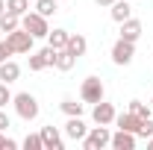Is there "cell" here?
<instances>
[{
	"label": "cell",
	"mask_w": 153,
	"mask_h": 150,
	"mask_svg": "<svg viewBox=\"0 0 153 150\" xmlns=\"http://www.w3.org/2000/svg\"><path fill=\"white\" fill-rule=\"evenodd\" d=\"M18 76H21V65L18 62H12V59L0 62V79H3V82H15Z\"/></svg>",
	"instance_id": "obj_14"
},
{
	"label": "cell",
	"mask_w": 153,
	"mask_h": 150,
	"mask_svg": "<svg viewBox=\"0 0 153 150\" xmlns=\"http://www.w3.org/2000/svg\"><path fill=\"white\" fill-rule=\"evenodd\" d=\"M115 124H118V130H127V132H135L141 130V118L133 112H124V115H115Z\"/></svg>",
	"instance_id": "obj_11"
},
{
	"label": "cell",
	"mask_w": 153,
	"mask_h": 150,
	"mask_svg": "<svg viewBox=\"0 0 153 150\" xmlns=\"http://www.w3.org/2000/svg\"><path fill=\"white\" fill-rule=\"evenodd\" d=\"M135 56V44L133 41H127V38H118L112 47V62L115 65H130Z\"/></svg>",
	"instance_id": "obj_7"
},
{
	"label": "cell",
	"mask_w": 153,
	"mask_h": 150,
	"mask_svg": "<svg viewBox=\"0 0 153 150\" xmlns=\"http://www.w3.org/2000/svg\"><path fill=\"white\" fill-rule=\"evenodd\" d=\"M103 82H100V76H88V79H82V88H79V97L85 100V103H100L103 100Z\"/></svg>",
	"instance_id": "obj_5"
},
{
	"label": "cell",
	"mask_w": 153,
	"mask_h": 150,
	"mask_svg": "<svg viewBox=\"0 0 153 150\" xmlns=\"http://www.w3.org/2000/svg\"><path fill=\"white\" fill-rule=\"evenodd\" d=\"M62 112L68 115V118L82 115V103H76V100H71V97H65V100H62Z\"/></svg>",
	"instance_id": "obj_22"
},
{
	"label": "cell",
	"mask_w": 153,
	"mask_h": 150,
	"mask_svg": "<svg viewBox=\"0 0 153 150\" xmlns=\"http://www.w3.org/2000/svg\"><path fill=\"white\" fill-rule=\"evenodd\" d=\"M150 109H153V100H150Z\"/></svg>",
	"instance_id": "obj_33"
},
{
	"label": "cell",
	"mask_w": 153,
	"mask_h": 150,
	"mask_svg": "<svg viewBox=\"0 0 153 150\" xmlns=\"http://www.w3.org/2000/svg\"><path fill=\"white\" fill-rule=\"evenodd\" d=\"M85 132H88V127L82 124V118H79V115L68 118V124H65V135H68V138H74V141H82V138H85Z\"/></svg>",
	"instance_id": "obj_10"
},
{
	"label": "cell",
	"mask_w": 153,
	"mask_h": 150,
	"mask_svg": "<svg viewBox=\"0 0 153 150\" xmlns=\"http://www.w3.org/2000/svg\"><path fill=\"white\" fill-rule=\"evenodd\" d=\"M15 94L9 91V82H0V109H6V103H12Z\"/></svg>",
	"instance_id": "obj_25"
},
{
	"label": "cell",
	"mask_w": 153,
	"mask_h": 150,
	"mask_svg": "<svg viewBox=\"0 0 153 150\" xmlns=\"http://www.w3.org/2000/svg\"><path fill=\"white\" fill-rule=\"evenodd\" d=\"M12 103H15V112H18L24 121H36V118H38V100H36L30 91L15 94V97H12Z\"/></svg>",
	"instance_id": "obj_2"
},
{
	"label": "cell",
	"mask_w": 153,
	"mask_h": 150,
	"mask_svg": "<svg viewBox=\"0 0 153 150\" xmlns=\"http://www.w3.org/2000/svg\"><path fill=\"white\" fill-rule=\"evenodd\" d=\"M56 0H36V12L38 15H44V18H50V15H56Z\"/></svg>",
	"instance_id": "obj_21"
},
{
	"label": "cell",
	"mask_w": 153,
	"mask_h": 150,
	"mask_svg": "<svg viewBox=\"0 0 153 150\" xmlns=\"http://www.w3.org/2000/svg\"><path fill=\"white\" fill-rule=\"evenodd\" d=\"M41 141H44V150H65V141L56 127H41Z\"/></svg>",
	"instance_id": "obj_9"
},
{
	"label": "cell",
	"mask_w": 153,
	"mask_h": 150,
	"mask_svg": "<svg viewBox=\"0 0 153 150\" xmlns=\"http://www.w3.org/2000/svg\"><path fill=\"white\" fill-rule=\"evenodd\" d=\"M9 56H12V47H9L6 41H0V62H6Z\"/></svg>",
	"instance_id": "obj_27"
},
{
	"label": "cell",
	"mask_w": 153,
	"mask_h": 150,
	"mask_svg": "<svg viewBox=\"0 0 153 150\" xmlns=\"http://www.w3.org/2000/svg\"><path fill=\"white\" fill-rule=\"evenodd\" d=\"M0 147H6V150H15L18 144H15L12 138H6V135H3V130H0Z\"/></svg>",
	"instance_id": "obj_28"
},
{
	"label": "cell",
	"mask_w": 153,
	"mask_h": 150,
	"mask_svg": "<svg viewBox=\"0 0 153 150\" xmlns=\"http://www.w3.org/2000/svg\"><path fill=\"white\" fill-rule=\"evenodd\" d=\"M94 3H97V6H112L115 0H94Z\"/></svg>",
	"instance_id": "obj_30"
},
{
	"label": "cell",
	"mask_w": 153,
	"mask_h": 150,
	"mask_svg": "<svg viewBox=\"0 0 153 150\" xmlns=\"http://www.w3.org/2000/svg\"><path fill=\"white\" fill-rule=\"evenodd\" d=\"M33 41H36V38L30 36L24 27L12 30V33H6V44L12 47V53H30V50H33Z\"/></svg>",
	"instance_id": "obj_3"
},
{
	"label": "cell",
	"mask_w": 153,
	"mask_h": 150,
	"mask_svg": "<svg viewBox=\"0 0 153 150\" xmlns=\"http://www.w3.org/2000/svg\"><path fill=\"white\" fill-rule=\"evenodd\" d=\"M18 27H21L18 15H12V12H3V15H0V30H3V33H12V30H18Z\"/></svg>",
	"instance_id": "obj_20"
},
{
	"label": "cell",
	"mask_w": 153,
	"mask_h": 150,
	"mask_svg": "<svg viewBox=\"0 0 153 150\" xmlns=\"http://www.w3.org/2000/svg\"><path fill=\"white\" fill-rule=\"evenodd\" d=\"M109 141H112L109 130H106L103 124H97L94 130H88V132H85V138H82V147H85V150H100V147H106Z\"/></svg>",
	"instance_id": "obj_4"
},
{
	"label": "cell",
	"mask_w": 153,
	"mask_h": 150,
	"mask_svg": "<svg viewBox=\"0 0 153 150\" xmlns=\"http://www.w3.org/2000/svg\"><path fill=\"white\" fill-rule=\"evenodd\" d=\"M115 106L112 103H106V100H100V103H94V112H91V118H94V124H103V127H109V124H115Z\"/></svg>",
	"instance_id": "obj_8"
},
{
	"label": "cell",
	"mask_w": 153,
	"mask_h": 150,
	"mask_svg": "<svg viewBox=\"0 0 153 150\" xmlns=\"http://www.w3.org/2000/svg\"><path fill=\"white\" fill-rule=\"evenodd\" d=\"M0 130H9V115L0 109Z\"/></svg>",
	"instance_id": "obj_29"
},
{
	"label": "cell",
	"mask_w": 153,
	"mask_h": 150,
	"mask_svg": "<svg viewBox=\"0 0 153 150\" xmlns=\"http://www.w3.org/2000/svg\"><path fill=\"white\" fill-rule=\"evenodd\" d=\"M127 18H133V6H130V0H115L112 3V21H127Z\"/></svg>",
	"instance_id": "obj_16"
},
{
	"label": "cell",
	"mask_w": 153,
	"mask_h": 150,
	"mask_svg": "<svg viewBox=\"0 0 153 150\" xmlns=\"http://www.w3.org/2000/svg\"><path fill=\"white\" fill-rule=\"evenodd\" d=\"M150 147H153V138H150Z\"/></svg>",
	"instance_id": "obj_32"
},
{
	"label": "cell",
	"mask_w": 153,
	"mask_h": 150,
	"mask_svg": "<svg viewBox=\"0 0 153 150\" xmlns=\"http://www.w3.org/2000/svg\"><path fill=\"white\" fill-rule=\"evenodd\" d=\"M21 27H24L33 38H47V33H50L47 18L38 15V12H27V15H21Z\"/></svg>",
	"instance_id": "obj_1"
},
{
	"label": "cell",
	"mask_w": 153,
	"mask_h": 150,
	"mask_svg": "<svg viewBox=\"0 0 153 150\" xmlns=\"http://www.w3.org/2000/svg\"><path fill=\"white\" fill-rule=\"evenodd\" d=\"M68 30H50L47 33V41H50V47L53 50H65V44H68Z\"/></svg>",
	"instance_id": "obj_17"
},
{
	"label": "cell",
	"mask_w": 153,
	"mask_h": 150,
	"mask_svg": "<svg viewBox=\"0 0 153 150\" xmlns=\"http://www.w3.org/2000/svg\"><path fill=\"white\" fill-rule=\"evenodd\" d=\"M3 12H6V0H0V15H3Z\"/></svg>",
	"instance_id": "obj_31"
},
{
	"label": "cell",
	"mask_w": 153,
	"mask_h": 150,
	"mask_svg": "<svg viewBox=\"0 0 153 150\" xmlns=\"http://www.w3.org/2000/svg\"><path fill=\"white\" fill-rule=\"evenodd\" d=\"M115 150H133L135 147V132H127V130H118L109 141Z\"/></svg>",
	"instance_id": "obj_13"
},
{
	"label": "cell",
	"mask_w": 153,
	"mask_h": 150,
	"mask_svg": "<svg viewBox=\"0 0 153 150\" xmlns=\"http://www.w3.org/2000/svg\"><path fill=\"white\" fill-rule=\"evenodd\" d=\"M65 50H71L76 59L79 56H85V50H88V41H85V36H68V44H65Z\"/></svg>",
	"instance_id": "obj_15"
},
{
	"label": "cell",
	"mask_w": 153,
	"mask_h": 150,
	"mask_svg": "<svg viewBox=\"0 0 153 150\" xmlns=\"http://www.w3.org/2000/svg\"><path fill=\"white\" fill-rule=\"evenodd\" d=\"M6 12H12V15H27L30 12V0H6Z\"/></svg>",
	"instance_id": "obj_19"
},
{
	"label": "cell",
	"mask_w": 153,
	"mask_h": 150,
	"mask_svg": "<svg viewBox=\"0 0 153 150\" xmlns=\"http://www.w3.org/2000/svg\"><path fill=\"white\" fill-rule=\"evenodd\" d=\"M138 135H141V138H153V121H150V118H144V121H141Z\"/></svg>",
	"instance_id": "obj_26"
},
{
	"label": "cell",
	"mask_w": 153,
	"mask_h": 150,
	"mask_svg": "<svg viewBox=\"0 0 153 150\" xmlns=\"http://www.w3.org/2000/svg\"><path fill=\"white\" fill-rule=\"evenodd\" d=\"M121 38H127V41H138L141 38V21H135V18H127V21H121Z\"/></svg>",
	"instance_id": "obj_12"
},
{
	"label": "cell",
	"mask_w": 153,
	"mask_h": 150,
	"mask_svg": "<svg viewBox=\"0 0 153 150\" xmlns=\"http://www.w3.org/2000/svg\"><path fill=\"white\" fill-rule=\"evenodd\" d=\"M74 65H76V56L71 50H56V68L59 71H71Z\"/></svg>",
	"instance_id": "obj_18"
},
{
	"label": "cell",
	"mask_w": 153,
	"mask_h": 150,
	"mask_svg": "<svg viewBox=\"0 0 153 150\" xmlns=\"http://www.w3.org/2000/svg\"><path fill=\"white\" fill-rule=\"evenodd\" d=\"M41 147H44L41 132H38V135H27V138H24V150H41Z\"/></svg>",
	"instance_id": "obj_24"
},
{
	"label": "cell",
	"mask_w": 153,
	"mask_h": 150,
	"mask_svg": "<svg viewBox=\"0 0 153 150\" xmlns=\"http://www.w3.org/2000/svg\"><path fill=\"white\" fill-rule=\"evenodd\" d=\"M130 112L138 115V118L144 121V118H150V115H153V109H150V106H144L141 100H133V103H130Z\"/></svg>",
	"instance_id": "obj_23"
},
{
	"label": "cell",
	"mask_w": 153,
	"mask_h": 150,
	"mask_svg": "<svg viewBox=\"0 0 153 150\" xmlns=\"http://www.w3.org/2000/svg\"><path fill=\"white\" fill-rule=\"evenodd\" d=\"M44 68H56V50L50 44L30 56V71H44Z\"/></svg>",
	"instance_id": "obj_6"
}]
</instances>
